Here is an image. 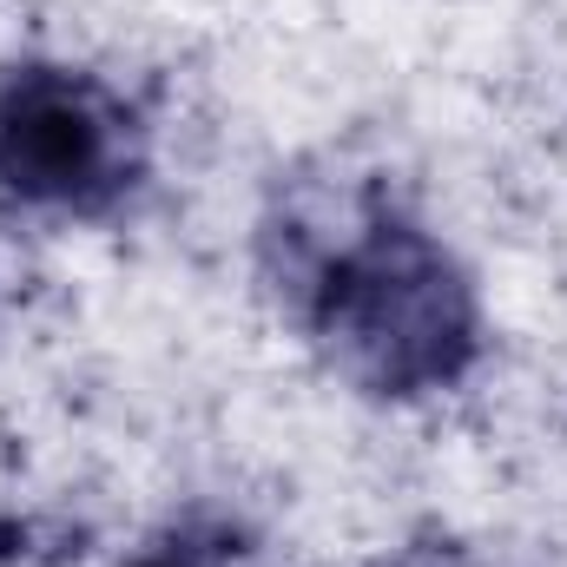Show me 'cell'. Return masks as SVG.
I'll return each mask as SVG.
<instances>
[{
  "instance_id": "1",
  "label": "cell",
  "mask_w": 567,
  "mask_h": 567,
  "mask_svg": "<svg viewBox=\"0 0 567 567\" xmlns=\"http://www.w3.org/2000/svg\"><path fill=\"white\" fill-rule=\"evenodd\" d=\"M317 323L337 363L390 396L449 383L475 343L462 278L423 231H403V225H377L363 245H350L330 265Z\"/></svg>"
},
{
  "instance_id": "2",
  "label": "cell",
  "mask_w": 567,
  "mask_h": 567,
  "mask_svg": "<svg viewBox=\"0 0 567 567\" xmlns=\"http://www.w3.org/2000/svg\"><path fill=\"white\" fill-rule=\"evenodd\" d=\"M145 172L140 120L73 66H0V192L40 212H113Z\"/></svg>"
}]
</instances>
